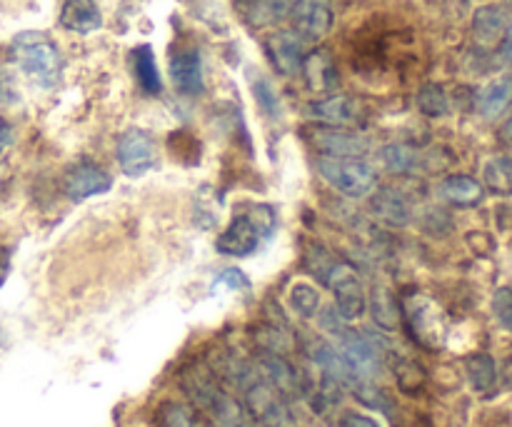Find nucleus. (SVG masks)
I'll return each mask as SVG.
<instances>
[{
  "label": "nucleus",
  "mask_w": 512,
  "mask_h": 427,
  "mask_svg": "<svg viewBox=\"0 0 512 427\" xmlns=\"http://www.w3.org/2000/svg\"><path fill=\"white\" fill-rule=\"evenodd\" d=\"M510 3H512V0H510Z\"/></svg>",
  "instance_id": "37"
},
{
  "label": "nucleus",
  "mask_w": 512,
  "mask_h": 427,
  "mask_svg": "<svg viewBox=\"0 0 512 427\" xmlns=\"http://www.w3.org/2000/svg\"><path fill=\"white\" fill-rule=\"evenodd\" d=\"M338 427H380L375 423L370 415H363V413H345L343 418H340Z\"/></svg>",
  "instance_id": "33"
},
{
  "label": "nucleus",
  "mask_w": 512,
  "mask_h": 427,
  "mask_svg": "<svg viewBox=\"0 0 512 427\" xmlns=\"http://www.w3.org/2000/svg\"><path fill=\"white\" fill-rule=\"evenodd\" d=\"M440 193H443V198L448 200V203L460 205V208H473V205H478L480 200H483L485 190L483 185L475 178H470V175H450V178H445L443 185H440Z\"/></svg>",
  "instance_id": "18"
},
{
  "label": "nucleus",
  "mask_w": 512,
  "mask_h": 427,
  "mask_svg": "<svg viewBox=\"0 0 512 427\" xmlns=\"http://www.w3.org/2000/svg\"><path fill=\"white\" fill-rule=\"evenodd\" d=\"M330 330H333L335 338H338L340 358L345 360V365H348V370L353 373V378H370V375L378 373V353H375L370 340L353 333V330H345L340 323L338 328Z\"/></svg>",
  "instance_id": "7"
},
{
  "label": "nucleus",
  "mask_w": 512,
  "mask_h": 427,
  "mask_svg": "<svg viewBox=\"0 0 512 427\" xmlns=\"http://www.w3.org/2000/svg\"><path fill=\"white\" fill-rule=\"evenodd\" d=\"M315 168L323 175L325 183L333 185L345 198H363L375 188V168L363 158H333V155H318Z\"/></svg>",
  "instance_id": "5"
},
{
  "label": "nucleus",
  "mask_w": 512,
  "mask_h": 427,
  "mask_svg": "<svg viewBox=\"0 0 512 427\" xmlns=\"http://www.w3.org/2000/svg\"><path fill=\"white\" fill-rule=\"evenodd\" d=\"M405 315H408L413 335L425 345V348H440L445 335V325L438 308H435V303H430L428 298H413L405 305Z\"/></svg>",
  "instance_id": "9"
},
{
  "label": "nucleus",
  "mask_w": 512,
  "mask_h": 427,
  "mask_svg": "<svg viewBox=\"0 0 512 427\" xmlns=\"http://www.w3.org/2000/svg\"><path fill=\"white\" fill-rule=\"evenodd\" d=\"M310 270L320 283L328 285L335 295V308L343 320H358L365 313V290L360 278L350 265L330 258L328 253L318 250L315 260H310Z\"/></svg>",
  "instance_id": "2"
},
{
  "label": "nucleus",
  "mask_w": 512,
  "mask_h": 427,
  "mask_svg": "<svg viewBox=\"0 0 512 427\" xmlns=\"http://www.w3.org/2000/svg\"><path fill=\"white\" fill-rule=\"evenodd\" d=\"M303 73L308 80V88L315 93H325L335 85V65L325 50H318L303 60Z\"/></svg>",
  "instance_id": "19"
},
{
  "label": "nucleus",
  "mask_w": 512,
  "mask_h": 427,
  "mask_svg": "<svg viewBox=\"0 0 512 427\" xmlns=\"http://www.w3.org/2000/svg\"><path fill=\"white\" fill-rule=\"evenodd\" d=\"M103 18L95 0H65L63 13H60V25L73 33H93L100 28Z\"/></svg>",
  "instance_id": "16"
},
{
  "label": "nucleus",
  "mask_w": 512,
  "mask_h": 427,
  "mask_svg": "<svg viewBox=\"0 0 512 427\" xmlns=\"http://www.w3.org/2000/svg\"><path fill=\"white\" fill-rule=\"evenodd\" d=\"M310 140L323 155H333V158H363L368 153V138H363L355 130L345 128H315L310 133Z\"/></svg>",
  "instance_id": "10"
},
{
  "label": "nucleus",
  "mask_w": 512,
  "mask_h": 427,
  "mask_svg": "<svg viewBox=\"0 0 512 427\" xmlns=\"http://www.w3.org/2000/svg\"><path fill=\"white\" fill-rule=\"evenodd\" d=\"M468 378L473 383L475 390L485 393L495 385L498 380V368H495V360L490 355H473L468 360Z\"/></svg>",
  "instance_id": "25"
},
{
  "label": "nucleus",
  "mask_w": 512,
  "mask_h": 427,
  "mask_svg": "<svg viewBox=\"0 0 512 427\" xmlns=\"http://www.w3.org/2000/svg\"><path fill=\"white\" fill-rule=\"evenodd\" d=\"M310 115L315 120L335 125V128H355L358 123H363L365 108L348 95H328V98L310 103Z\"/></svg>",
  "instance_id": "11"
},
{
  "label": "nucleus",
  "mask_w": 512,
  "mask_h": 427,
  "mask_svg": "<svg viewBox=\"0 0 512 427\" xmlns=\"http://www.w3.org/2000/svg\"><path fill=\"white\" fill-rule=\"evenodd\" d=\"M373 213L388 225H405L408 223V205L395 190H380L373 200Z\"/></svg>",
  "instance_id": "23"
},
{
  "label": "nucleus",
  "mask_w": 512,
  "mask_h": 427,
  "mask_svg": "<svg viewBox=\"0 0 512 427\" xmlns=\"http://www.w3.org/2000/svg\"><path fill=\"white\" fill-rule=\"evenodd\" d=\"M253 93H255V98H258L260 108H263L268 115H273V118H278V115H280V100H278V95H275L270 80L268 78H255Z\"/></svg>",
  "instance_id": "29"
},
{
  "label": "nucleus",
  "mask_w": 512,
  "mask_h": 427,
  "mask_svg": "<svg viewBox=\"0 0 512 427\" xmlns=\"http://www.w3.org/2000/svg\"><path fill=\"white\" fill-rule=\"evenodd\" d=\"M258 373L273 385L275 390L285 395V398H293V395L300 393V383H298V375L295 370L280 358L278 353L268 350V353H260L258 355Z\"/></svg>",
  "instance_id": "15"
},
{
  "label": "nucleus",
  "mask_w": 512,
  "mask_h": 427,
  "mask_svg": "<svg viewBox=\"0 0 512 427\" xmlns=\"http://www.w3.org/2000/svg\"><path fill=\"white\" fill-rule=\"evenodd\" d=\"M13 60L20 65V70L38 80L40 85L50 88L55 85L60 73V53L53 40L43 33H20L13 40Z\"/></svg>",
  "instance_id": "4"
},
{
  "label": "nucleus",
  "mask_w": 512,
  "mask_h": 427,
  "mask_svg": "<svg viewBox=\"0 0 512 427\" xmlns=\"http://www.w3.org/2000/svg\"><path fill=\"white\" fill-rule=\"evenodd\" d=\"M383 163L390 173H413L418 168V153L405 143H393L383 150Z\"/></svg>",
  "instance_id": "26"
},
{
  "label": "nucleus",
  "mask_w": 512,
  "mask_h": 427,
  "mask_svg": "<svg viewBox=\"0 0 512 427\" xmlns=\"http://www.w3.org/2000/svg\"><path fill=\"white\" fill-rule=\"evenodd\" d=\"M498 58L500 63L512 65V23L505 28L503 40H500V50H498Z\"/></svg>",
  "instance_id": "34"
},
{
  "label": "nucleus",
  "mask_w": 512,
  "mask_h": 427,
  "mask_svg": "<svg viewBox=\"0 0 512 427\" xmlns=\"http://www.w3.org/2000/svg\"><path fill=\"white\" fill-rule=\"evenodd\" d=\"M170 78L175 88L183 95H200L203 93V63H200L198 50H178L170 58Z\"/></svg>",
  "instance_id": "13"
},
{
  "label": "nucleus",
  "mask_w": 512,
  "mask_h": 427,
  "mask_svg": "<svg viewBox=\"0 0 512 427\" xmlns=\"http://www.w3.org/2000/svg\"><path fill=\"white\" fill-rule=\"evenodd\" d=\"M485 185L498 195H512V160L508 155H495L485 163Z\"/></svg>",
  "instance_id": "24"
},
{
  "label": "nucleus",
  "mask_w": 512,
  "mask_h": 427,
  "mask_svg": "<svg viewBox=\"0 0 512 427\" xmlns=\"http://www.w3.org/2000/svg\"><path fill=\"white\" fill-rule=\"evenodd\" d=\"M275 233V213L270 205H248L245 210H240L233 220H230L228 228L220 233V238L215 240V248L218 253L228 255V258H248L253 255L265 240L273 238Z\"/></svg>",
  "instance_id": "1"
},
{
  "label": "nucleus",
  "mask_w": 512,
  "mask_h": 427,
  "mask_svg": "<svg viewBox=\"0 0 512 427\" xmlns=\"http://www.w3.org/2000/svg\"><path fill=\"white\" fill-rule=\"evenodd\" d=\"M110 185H113L110 175L105 173L103 168L90 163L73 165V168L65 173V180H63V190L70 200H85V198H93V195L108 193Z\"/></svg>",
  "instance_id": "12"
},
{
  "label": "nucleus",
  "mask_w": 512,
  "mask_h": 427,
  "mask_svg": "<svg viewBox=\"0 0 512 427\" xmlns=\"http://www.w3.org/2000/svg\"><path fill=\"white\" fill-rule=\"evenodd\" d=\"M268 53L283 75H293L303 68V40L290 30H280L268 40Z\"/></svg>",
  "instance_id": "14"
},
{
  "label": "nucleus",
  "mask_w": 512,
  "mask_h": 427,
  "mask_svg": "<svg viewBox=\"0 0 512 427\" xmlns=\"http://www.w3.org/2000/svg\"><path fill=\"white\" fill-rule=\"evenodd\" d=\"M133 65H135V78H138L140 88L150 95H158L163 90L160 83L158 63H155V53L150 45H140L133 50Z\"/></svg>",
  "instance_id": "21"
},
{
  "label": "nucleus",
  "mask_w": 512,
  "mask_h": 427,
  "mask_svg": "<svg viewBox=\"0 0 512 427\" xmlns=\"http://www.w3.org/2000/svg\"><path fill=\"white\" fill-rule=\"evenodd\" d=\"M10 143H13V128H10L8 120L0 118V155L10 148Z\"/></svg>",
  "instance_id": "35"
},
{
  "label": "nucleus",
  "mask_w": 512,
  "mask_h": 427,
  "mask_svg": "<svg viewBox=\"0 0 512 427\" xmlns=\"http://www.w3.org/2000/svg\"><path fill=\"white\" fill-rule=\"evenodd\" d=\"M290 305L295 308V313L303 315V318H315V313L320 310V293L308 283H298L290 290Z\"/></svg>",
  "instance_id": "27"
},
{
  "label": "nucleus",
  "mask_w": 512,
  "mask_h": 427,
  "mask_svg": "<svg viewBox=\"0 0 512 427\" xmlns=\"http://www.w3.org/2000/svg\"><path fill=\"white\" fill-rule=\"evenodd\" d=\"M295 0H248L245 3V18L250 25H273L283 20L293 10Z\"/></svg>",
  "instance_id": "20"
},
{
  "label": "nucleus",
  "mask_w": 512,
  "mask_h": 427,
  "mask_svg": "<svg viewBox=\"0 0 512 427\" xmlns=\"http://www.w3.org/2000/svg\"><path fill=\"white\" fill-rule=\"evenodd\" d=\"M248 427H268V425H248Z\"/></svg>",
  "instance_id": "36"
},
{
  "label": "nucleus",
  "mask_w": 512,
  "mask_h": 427,
  "mask_svg": "<svg viewBox=\"0 0 512 427\" xmlns=\"http://www.w3.org/2000/svg\"><path fill=\"white\" fill-rule=\"evenodd\" d=\"M505 25H508V15H505V10L500 5H485L473 18L475 38L483 40V43L498 40L505 33Z\"/></svg>",
  "instance_id": "22"
},
{
  "label": "nucleus",
  "mask_w": 512,
  "mask_h": 427,
  "mask_svg": "<svg viewBox=\"0 0 512 427\" xmlns=\"http://www.w3.org/2000/svg\"><path fill=\"white\" fill-rule=\"evenodd\" d=\"M185 390H188L190 398L215 420V427H248V413H245L243 405L233 398L230 393H225L208 373H200L195 370L193 375H185L183 380Z\"/></svg>",
  "instance_id": "3"
},
{
  "label": "nucleus",
  "mask_w": 512,
  "mask_h": 427,
  "mask_svg": "<svg viewBox=\"0 0 512 427\" xmlns=\"http://www.w3.org/2000/svg\"><path fill=\"white\" fill-rule=\"evenodd\" d=\"M118 163L128 178H140L155 165V143L145 130H128L118 140Z\"/></svg>",
  "instance_id": "6"
},
{
  "label": "nucleus",
  "mask_w": 512,
  "mask_h": 427,
  "mask_svg": "<svg viewBox=\"0 0 512 427\" xmlns=\"http://www.w3.org/2000/svg\"><path fill=\"white\" fill-rule=\"evenodd\" d=\"M493 313L503 328L512 330V288H500L493 298Z\"/></svg>",
  "instance_id": "31"
},
{
  "label": "nucleus",
  "mask_w": 512,
  "mask_h": 427,
  "mask_svg": "<svg viewBox=\"0 0 512 427\" xmlns=\"http://www.w3.org/2000/svg\"><path fill=\"white\" fill-rule=\"evenodd\" d=\"M215 290H233V293H245V290H250V280L243 270L228 268L213 280V293Z\"/></svg>",
  "instance_id": "30"
},
{
  "label": "nucleus",
  "mask_w": 512,
  "mask_h": 427,
  "mask_svg": "<svg viewBox=\"0 0 512 427\" xmlns=\"http://www.w3.org/2000/svg\"><path fill=\"white\" fill-rule=\"evenodd\" d=\"M512 103V75H503V78L493 80L485 85L478 93V110L483 118L493 120L503 115Z\"/></svg>",
  "instance_id": "17"
},
{
  "label": "nucleus",
  "mask_w": 512,
  "mask_h": 427,
  "mask_svg": "<svg viewBox=\"0 0 512 427\" xmlns=\"http://www.w3.org/2000/svg\"><path fill=\"white\" fill-rule=\"evenodd\" d=\"M373 313L383 328H395V310L390 308L388 293H378L373 300Z\"/></svg>",
  "instance_id": "32"
},
{
  "label": "nucleus",
  "mask_w": 512,
  "mask_h": 427,
  "mask_svg": "<svg viewBox=\"0 0 512 427\" xmlns=\"http://www.w3.org/2000/svg\"><path fill=\"white\" fill-rule=\"evenodd\" d=\"M418 108L425 115H430V118H440V115L448 113V95H445V90L440 85H423L418 93Z\"/></svg>",
  "instance_id": "28"
},
{
  "label": "nucleus",
  "mask_w": 512,
  "mask_h": 427,
  "mask_svg": "<svg viewBox=\"0 0 512 427\" xmlns=\"http://www.w3.org/2000/svg\"><path fill=\"white\" fill-rule=\"evenodd\" d=\"M295 35L303 43H318L325 38L333 23V3L330 0H298L293 5Z\"/></svg>",
  "instance_id": "8"
}]
</instances>
